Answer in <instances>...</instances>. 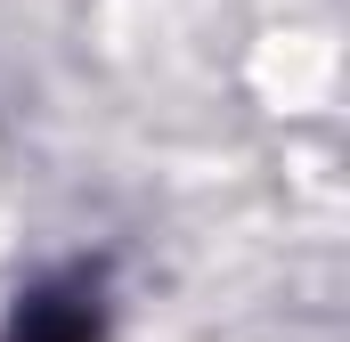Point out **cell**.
I'll return each instance as SVG.
<instances>
[{
    "label": "cell",
    "instance_id": "6da1fadb",
    "mask_svg": "<svg viewBox=\"0 0 350 342\" xmlns=\"http://www.w3.org/2000/svg\"><path fill=\"white\" fill-rule=\"evenodd\" d=\"M8 342H98V293H33Z\"/></svg>",
    "mask_w": 350,
    "mask_h": 342
}]
</instances>
